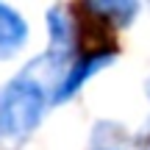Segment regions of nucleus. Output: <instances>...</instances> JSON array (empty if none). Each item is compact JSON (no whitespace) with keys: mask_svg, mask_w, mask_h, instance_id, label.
Masks as SVG:
<instances>
[{"mask_svg":"<svg viewBox=\"0 0 150 150\" xmlns=\"http://www.w3.org/2000/svg\"><path fill=\"white\" fill-rule=\"evenodd\" d=\"M147 150H150V147H147Z\"/></svg>","mask_w":150,"mask_h":150,"instance_id":"0eeeda50","label":"nucleus"},{"mask_svg":"<svg viewBox=\"0 0 150 150\" xmlns=\"http://www.w3.org/2000/svg\"><path fill=\"white\" fill-rule=\"evenodd\" d=\"M114 56H117V53H81L78 59L64 70V75L59 78V83H56V89H53V100H50V103L70 100V97L92 78V75H97L103 67L111 64Z\"/></svg>","mask_w":150,"mask_h":150,"instance_id":"f03ea898","label":"nucleus"},{"mask_svg":"<svg viewBox=\"0 0 150 150\" xmlns=\"http://www.w3.org/2000/svg\"><path fill=\"white\" fill-rule=\"evenodd\" d=\"M89 6L100 17H106L111 25H128L139 11V3H134V0H95Z\"/></svg>","mask_w":150,"mask_h":150,"instance_id":"20e7f679","label":"nucleus"},{"mask_svg":"<svg viewBox=\"0 0 150 150\" xmlns=\"http://www.w3.org/2000/svg\"><path fill=\"white\" fill-rule=\"evenodd\" d=\"M25 42H28V22L22 20L20 11L0 3V61L20 53Z\"/></svg>","mask_w":150,"mask_h":150,"instance_id":"7ed1b4c3","label":"nucleus"},{"mask_svg":"<svg viewBox=\"0 0 150 150\" xmlns=\"http://www.w3.org/2000/svg\"><path fill=\"white\" fill-rule=\"evenodd\" d=\"M147 97H150V81H147Z\"/></svg>","mask_w":150,"mask_h":150,"instance_id":"423d86ee","label":"nucleus"},{"mask_svg":"<svg viewBox=\"0 0 150 150\" xmlns=\"http://www.w3.org/2000/svg\"><path fill=\"white\" fill-rule=\"evenodd\" d=\"M70 64L45 53L0 89V147H17L39 128L53 89Z\"/></svg>","mask_w":150,"mask_h":150,"instance_id":"f257e3e1","label":"nucleus"},{"mask_svg":"<svg viewBox=\"0 0 150 150\" xmlns=\"http://www.w3.org/2000/svg\"><path fill=\"white\" fill-rule=\"evenodd\" d=\"M92 150H117V147H114V145H100V142H95V147H92Z\"/></svg>","mask_w":150,"mask_h":150,"instance_id":"39448f33","label":"nucleus"}]
</instances>
